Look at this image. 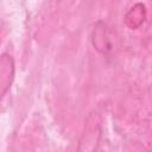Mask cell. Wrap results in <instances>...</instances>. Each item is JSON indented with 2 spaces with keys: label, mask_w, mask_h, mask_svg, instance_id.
Wrapping results in <instances>:
<instances>
[{
  "label": "cell",
  "mask_w": 152,
  "mask_h": 152,
  "mask_svg": "<svg viewBox=\"0 0 152 152\" xmlns=\"http://www.w3.org/2000/svg\"><path fill=\"white\" fill-rule=\"evenodd\" d=\"M90 42L96 51L102 55H110L116 48V37L103 21H96L91 28Z\"/></svg>",
  "instance_id": "6da1fadb"
},
{
  "label": "cell",
  "mask_w": 152,
  "mask_h": 152,
  "mask_svg": "<svg viewBox=\"0 0 152 152\" xmlns=\"http://www.w3.org/2000/svg\"><path fill=\"white\" fill-rule=\"evenodd\" d=\"M101 121L97 113H91L84 127V132L80 140V151H94L97 148L101 137Z\"/></svg>",
  "instance_id": "7a4b0ae2"
},
{
  "label": "cell",
  "mask_w": 152,
  "mask_h": 152,
  "mask_svg": "<svg viewBox=\"0 0 152 152\" xmlns=\"http://www.w3.org/2000/svg\"><path fill=\"white\" fill-rule=\"evenodd\" d=\"M14 76V63L10 55L0 56V99L11 87Z\"/></svg>",
  "instance_id": "3957f363"
},
{
  "label": "cell",
  "mask_w": 152,
  "mask_h": 152,
  "mask_svg": "<svg viewBox=\"0 0 152 152\" xmlns=\"http://www.w3.org/2000/svg\"><path fill=\"white\" fill-rule=\"evenodd\" d=\"M146 17H147V12H146L145 5L141 2H138L127 11V13L125 14L124 21L127 27H129L131 30H135V28H139L145 23Z\"/></svg>",
  "instance_id": "277c9868"
}]
</instances>
